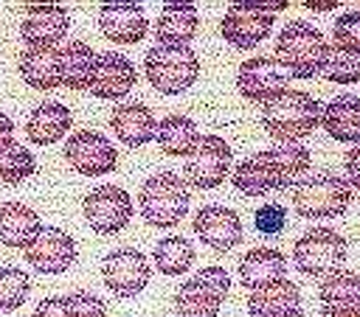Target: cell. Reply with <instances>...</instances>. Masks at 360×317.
<instances>
[{"label":"cell","instance_id":"6da1fadb","mask_svg":"<svg viewBox=\"0 0 360 317\" xmlns=\"http://www.w3.org/2000/svg\"><path fill=\"white\" fill-rule=\"evenodd\" d=\"M321 101L304 90H284L262 104V126L278 143H298L321 126Z\"/></svg>","mask_w":360,"mask_h":317},{"label":"cell","instance_id":"7a4b0ae2","mask_svg":"<svg viewBox=\"0 0 360 317\" xmlns=\"http://www.w3.org/2000/svg\"><path fill=\"white\" fill-rule=\"evenodd\" d=\"M329 53L326 36L307 20L287 22L276 36V62L292 79H312L323 70Z\"/></svg>","mask_w":360,"mask_h":317},{"label":"cell","instance_id":"3957f363","mask_svg":"<svg viewBox=\"0 0 360 317\" xmlns=\"http://www.w3.org/2000/svg\"><path fill=\"white\" fill-rule=\"evenodd\" d=\"M188 182L174 171H158L143 180L138 191V210L146 224L169 230L177 227L180 219L188 213Z\"/></svg>","mask_w":360,"mask_h":317},{"label":"cell","instance_id":"277c9868","mask_svg":"<svg viewBox=\"0 0 360 317\" xmlns=\"http://www.w3.org/2000/svg\"><path fill=\"white\" fill-rule=\"evenodd\" d=\"M352 205V185L335 171L307 174L292 188V210L304 219H335Z\"/></svg>","mask_w":360,"mask_h":317},{"label":"cell","instance_id":"5b68a950","mask_svg":"<svg viewBox=\"0 0 360 317\" xmlns=\"http://www.w3.org/2000/svg\"><path fill=\"white\" fill-rule=\"evenodd\" d=\"M146 81L160 95H180L186 93L200 76V59L191 48H163L155 45L143 56Z\"/></svg>","mask_w":360,"mask_h":317},{"label":"cell","instance_id":"8992f818","mask_svg":"<svg viewBox=\"0 0 360 317\" xmlns=\"http://www.w3.org/2000/svg\"><path fill=\"white\" fill-rule=\"evenodd\" d=\"M349 244L346 238L332 227H312L292 244V267L301 275L323 281L329 272L343 269Z\"/></svg>","mask_w":360,"mask_h":317},{"label":"cell","instance_id":"52a82bcc","mask_svg":"<svg viewBox=\"0 0 360 317\" xmlns=\"http://www.w3.org/2000/svg\"><path fill=\"white\" fill-rule=\"evenodd\" d=\"M82 213L90 224V230H96L98 236H112V233H121L135 208H132V196L118 188V185H96L84 202H82Z\"/></svg>","mask_w":360,"mask_h":317},{"label":"cell","instance_id":"ba28073f","mask_svg":"<svg viewBox=\"0 0 360 317\" xmlns=\"http://www.w3.org/2000/svg\"><path fill=\"white\" fill-rule=\"evenodd\" d=\"M65 160L82 177H104L115 171L118 151L110 137L96 129H79L65 140Z\"/></svg>","mask_w":360,"mask_h":317},{"label":"cell","instance_id":"9c48e42d","mask_svg":"<svg viewBox=\"0 0 360 317\" xmlns=\"http://www.w3.org/2000/svg\"><path fill=\"white\" fill-rule=\"evenodd\" d=\"M152 267L135 247H118L101 258V281L115 297H135L146 289Z\"/></svg>","mask_w":360,"mask_h":317},{"label":"cell","instance_id":"30bf717a","mask_svg":"<svg viewBox=\"0 0 360 317\" xmlns=\"http://www.w3.org/2000/svg\"><path fill=\"white\" fill-rule=\"evenodd\" d=\"M231 163H233L231 146L219 135H202L197 149L188 154L186 180H188V185H194L200 191L219 188L225 182V177L231 174Z\"/></svg>","mask_w":360,"mask_h":317},{"label":"cell","instance_id":"8fae6325","mask_svg":"<svg viewBox=\"0 0 360 317\" xmlns=\"http://www.w3.org/2000/svg\"><path fill=\"white\" fill-rule=\"evenodd\" d=\"M290 84V73L276 62V56H250L236 67V90L253 104H267Z\"/></svg>","mask_w":360,"mask_h":317},{"label":"cell","instance_id":"7c38bea8","mask_svg":"<svg viewBox=\"0 0 360 317\" xmlns=\"http://www.w3.org/2000/svg\"><path fill=\"white\" fill-rule=\"evenodd\" d=\"M25 17L20 22V36L25 48H56L70 28L68 8L56 3H25Z\"/></svg>","mask_w":360,"mask_h":317},{"label":"cell","instance_id":"4fadbf2b","mask_svg":"<svg viewBox=\"0 0 360 317\" xmlns=\"http://www.w3.org/2000/svg\"><path fill=\"white\" fill-rule=\"evenodd\" d=\"M191 230L214 252H228L242 241V219L233 208L225 205H202L194 213Z\"/></svg>","mask_w":360,"mask_h":317},{"label":"cell","instance_id":"5bb4252c","mask_svg":"<svg viewBox=\"0 0 360 317\" xmlns=\"http://www.w3.org/2000/svg\"><path fill=\"white\" fill-rule=\"evenodd\" d=\"M276 22V14H262L256 8L245 3H231L222 22H219V31L225 36L228 45L239 48V50H253L259 42H264L270 36V28Z\"/></svg>","mask_w":360,"mask_h":317},{"label":"cell","instance_id":"9a60e30c","mask_svg":"<svg viewBox=\"0 0 360 317\" xmlns=\"http://www.w3.org/2000/svg\"><path fill=\"white\" fill-rule=\"evenodd\" d=\"M25 261L42 275H62L76 261V241L62 227H42L25 250Z\"/></svg>","mask_w":360,"mask_h":317},{"label":"cell","instance_id":"2e32d148","mask_svg":"<svg viewBox=\"0 0 360 317\" xmlns=\"http://www.w3.org/2000/svg\"><path fill=\"white\" fill-rule=\"evenodd\" d=\"M138 81V70L135 65L118 53V50H101L96 53V67H93V79H90V95L104 98V101H115L129 95V90Z\"/></svg>","mask_w":360,"mask_h":317},{"label":"cell","instance_id":"e0dca14e","mask_svg":"<svg viewBox=\"0 0 360 317\" xmlns=\"http://www.w3.org/2000/svg\"><path fill=\"white\" fill-rule=\"evenodd\" d=\"M98 28L115 45H135L146 36L149 20L141 3H104L98 8Z\"/></svg>","mask_w":360,"mask_h":317},{"label":"cell","instance_id":"ac0fdd59","mask_svg":"<svg viewBox=\"0 0 360 317\" xmlns=\"http://www.w3.org/2000/svg\"><path fill=\"white\" fill-rule=\"evenodd\" d=\"M110 129L112 135L129 146V149H138L149 140H155V132H158V118L152 115V109L141 101H127V104H118L112 112H110Z\"/></svg>","mask_w":360,"mask_h":317},{"label":"cell","instance_id":"d6986e66","mask_svg":"<svg viewBox=\"0 0 360 317\" xmlns=\"http://www.w3.org/2000/svg\"><path fill=\"white\" fill-rule=\"evenodd\" d=\"M301 309V289L290 278H276L248 292L250 317H287Z\"/></svg>","mask_w":360,"mask_h":317},{"label":"cell","instance_id":"ffe728a7","mask_svg":"<svg viewBox=\"0 0 360 317\" xmlns=\"http://www.w3.org/2000/svg\"><path fill=\"white\" fill-rule=\"evenodd\" d=\"M200 14L194 3H163V11L155 22V45L163 48H188L197 36Z\"/></svg>","mask_w":360,"mask_h":317},{"label":"cell","instance_id":"44dd1931","mask_svg":"<svg viewBox=\"0 0 360 317\" xmlns=\"http://www.w3.org/2000/svg\"><path fill=\"white\" fill-rule=\"evenodd\" d=\"M42 230V222L34 208L11 199L0 205V244L11 250H28L37 233Z\"/></svg>","mask_w":360,"mask_h":317},{"label":"cell","instance_id":"7402d4cb","mask_svg":"<svg viewBox=\"0 0 360 317\" xmlns=\"http://www.w3.org/2000/svg\"><path fill=\"white\" fill-rule=\"evenodd\" d=\"M70 123H73V115L65 104L45 101V104L31 109V115L25 121V137L37 146H51L68 135Z\"/></svg>","mask_w":360,"mask_h":317},{"label":"cell","instance_id":"603a6c76","mask_svg":"<svg viewBox=\"0 0 360 317\" xmlns=\"http://www.w3.org/2000/svg\"><path fill=\"white\" fill-rule=\"evenodd\" d=\"M231 180L242 196H264L270 191H278V174H276V166L267 149L236 163Z\"/></svg>","mask_w":360,"mask_h":317},{"label":"cell","instance_id":"cb8c5ba5","mask_svg":"<svg viewBox=\"0 0 360 317\" xmlns=\"http://www.w3.org/2000/svg\"><path fill=\"white\" fill-rule=\"evenodd\" d=\"M323 132L338 143H360V98L335 95L321 112Z\"/></svg>","mask_w":360,"mask_h":317},{"label":"cell","instance_id":"d4e9b609","mask_svg":"<svg viewBox=\"0 0 360 317\" xmlns=\"http://www.w3.org/2000/svg\"><path fill=\"white\" fill-rule=\"evenodd\" d=\"M20 76L28 87L39 93H51L62 87L59 79V48H25L20 53Z\"/></svg>","mask_w":360,"mask_h":317},{"label":"cell","instance_id":"484cf974","mask_svg":"<svg viewBox=\"0 0 360 317\" xmlns=\"http://www.w3.org/2000/svg\"><path fill=\"white\" fill-rule=\"evenodd\" d=\"M284 272H287V258L276 247H253L239 258V283L248 292L276 278H284Z\"/></svg>","mask_w":360,"mask_h":317},{"label":"cell","instance_id":"4316f807","mask_svg":"<svg viewBox=\"0 0 360 317\" xmlns=\"http://www.w3.org/2000/svg\"><path fill=\"white\" fill-rule=\"evenodd\" d=\"M93 67H96V50L87 42L70 39L68 45L59 48V79H62V87L87 90L90 79H93Z\"/></svg>","mask_w":360,"mask_h":317},{"label":"cell","instance_id":"83f0119b","mask_svg":"<svg viewBox=\"0 0 360 317\" xmlns=\"http://www.w3.org/2000/svg\"><path fill=\"white\" fill-rule=\"evenodd\" d=\"M155 137H158V146H160L163 154H169V157H188L197 149V143H200V129H197V123L188 115L172 112V115L160 118Z\"/></svg>","mask_w":360,"mask_h":317},{"label":"cell","instance_id":"f1b7e54d","mask_svg":"<svg viewBox=\"0 0 360 317\" xmlns=\"http://www.w3.org/2000/svg\"><path fill=\"white\" fill-rule=\"evenodd\" d=\"M219 309H222V297L194 275L186 278L174 292L177 317H219Z\"/></svg>","mask_w":360,"mask_h":317},{"label":"cell","instance_id":"f546056e","mask_svg":"<svg viewBox=\"0 0 360 317\" xmlns=\"http://www.w3.org/2000/svg\"><path fill=\"white\" fill-rule=\"evenodd\" d=\"M270 151V160L276 166V174H278V191L284 188H295L307 174H309V166H312V154L307 146L301 143H278Z\"/></svg>","mask_w":360,"mask_h":317},{"label":"cell","instance_id":"4dcf8cb0","mask_svg":"<svg viewBox=\"0 0 360 317\" xmlns=\"http://www.w3.org/2000/svg\"><path fill=\"white\" fill-rule=\"evenodd\" d=\"M194 244L186 236H166L152 250V261L160 275H186L194 264Z\"/></svg>","mask_w":360,"mask_h":317},{"label":"cell","instance_id":"1f68e13d","mask_svg":"<svg viewBox=\"0 0 360 317\" xmlns=\"http://www.w3.org/2000/svg\"><path fill=\"white\" fill-rule=\"evenodd\" d=\"M321 303L335 306H360V275L352 269H335L318 283Z\"/></svg>","mask_w":360,"mask_h":317},{"label":"cell","instance_id":"d6a6232c","mask_svg":"<svg viewBox=\"0 0 360 317\" xmlns=\"http://www.w3.org/2000/svg\"><path fill=\"white\" fill-rule=\"evenodd\" d=\"M34 171H37V160H34V154L22 143L11 140V143L0 146V182L20 185Z\"/></svg>","mask_w":360,"mask_h":317},{"label":"cell","instance_id":"836d02e7","mask_svg":"<svg viewBox=\"0 0 360 317\" xmlns=\"http://www.w3.org/2000/svg\"><path fill=\"white\" fill-rule=\"evenodd\" d=\"M321 73L326 81H335V84H357L360 81V53L329 45V53H326Z\"/></svg>","mask_w":360,"mask_h":317},{"label":"cell","instance_id":"e575fe53","mask_svg":"<svg viewBox=\"0 0 360 317\" xmlns=\"http://www.w3.org/2000/svg\"><path fill=\"white\" fill-rule=\"evenodd\" d=\"M31 292V278L20 267H0V311H17Z\"/></svg>","mask_w":360,"mask_h":317},{"label":"cell","instance_id":"d590c367","mask_svg":"<svg viewBox=\"0 0 360 317\" xmlns=\"http://www.w3.org/2000/svg\"><path fill=\"white\" fill-rule=\"evenodd\" d=\"M335 48L360 53V11H343L332 25Z\"/></svg>","mask_w":360,"mask_h":317},{"label":"cell","instance_id":"8d00e7d4","mask_svg":"<svg viewBox=\"0 0 360 317\" xmlns=\"http://www.w3.org/2000/svg\"><path fill=\"white\" fill-rule=\"evenodd\" d=\"M253 224L264 236H278L284 230V224H287V208L278 205V202H264L262 208H256Z\"/></svg>","mask_w":360,"mask_h":317},{"label":"cell","instance_id":"74e56055","mask_svg":"<svg viewBox=\"0 0 360 317\" xmlns=\"http://www.w3.org/2000/svg\"><path fill=\"white\" fill-rule=\"evenodd\" d=\"M68 306L73 311V317H107V303L87 292V289H76L68 295Z\"/></svg>","mask_w":360,"mask_h":317},{"label":"cell","instance_id":"f35d334b","mask_svg":"<svg viewBox=\"0 0 360 317\" xmlns=\"http://www.w3.org/2000/svg\"><path fill=\"white\" fill-rule=\"evenodd\" d=\"M194 278H200L205 286H211L222 300L228 297V292H231V275L225 272V267H217V264H211V267H202Z\"/></svg>","mask_w":360,"mask_h":317},{"label":"cell","instance_id":"ab89813d","mask_svg":"<svg viewBox=\"0 0 360 317\" xmlns=\"http://www.w3.org/2000/svg\"><path fill=\"white\" fill-rule=\"evenodd\" d=\"M34 317H73L70 306H68V297L62 295H51V297H42L34 309Z\"/></svg>","mask_w":360,"mask_h":317},{"label":"cell","instance_id":"60d3db41","mask_svg":"<svg viewBox=\"0 0 360 317\" xmlns=\"http://www.w3.org/2000/svg\"><path fill=\"white\" fill-rule=\"evenodd\" d=\"M343 166H346V182H349L352 188H357V191H360V143H357V146H352V149L346 151Z\"/></svg>","mask_w":360,"mask_h":317},{"label":"cell","instance_id":"b9f144b4","mask_svg":"<svg viewBox=\"0 0 360 317\" xmlns=\"http://www.w3.org/2000/svg\"><path fill=\"white\" fill-rule=\"evenodd\" d=\"M321 317H360V306H335V303H321Z\"/></svg>","mask_w":360,"mask_h":317},{"label":"cell","instance_id":"7bdbcfd3","mask_svg":"<svg viewBox=\"0 0 360 317\" xmlns=\"http://www.w3.org/2000/svg\"><path fill=\"white\" fill-rule=\"evenodd\" d=\"M11 140H14V121L6 112H0V146H6Z\"/></svg>","mask_w":360,"mask_h":317},{"label":"cell","instance_id":"ee69618b","mask_svg":"<svg viewBox=\"0 0 360 317\" xmlns=\"http://www.w3.org/2000/svg\"><path fill=\"white\" fill-rule=\"evenodd\" d=\"M304 6H307L309 11H332V8H338L340 3H338V0H307Z\"/></svg>","mask_w":360,"mask_h":317},{"label":"cell","instance_id":"f6af8a7d","mask_svg":"<svg viewBox=\"0 0 360 317\" xmlns=\"http://www.w3.org/2000/svg\"><path fill=\"white\" fill-rule=\"evenodd\" d=\"M287 317H307V314H304L301 309H295V311H292V314H287Z\"/></svg>","mask_w":360,"mask_h":317}]
</instances>
